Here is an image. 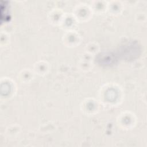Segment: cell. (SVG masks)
Masks as SVG:
<instances>
[{"instance_id": "cell-1", "label": "cell", "mask_w": 147, "mask_h": 147, "mask_svg": "<svg viewBox=\"0 0 147 147\" xmlns=\"http://www.w3.org/2000/svg\"><path fill=\"white\" fill-rule=\"evenodd\" d=\"M101 61V63L104 65H111L115 63L116 58L114 55L111 52H106L101 53L99 55V58L98 59Z\"/></svg>"}]
</instances>
